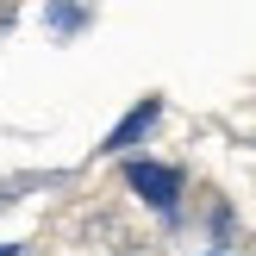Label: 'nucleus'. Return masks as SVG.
I'll return each instance as SVG.
<instances>
[{
	"mask_svg": "<svg viewBox=\"0 0 256 256\" xmlns=\"http://www.w3.org/2000/svg\"><path fill=\"white\" fill-rule=\"evenodd\" d=\"M44 182H56V175H6V182H0V212H6L12 200H19V194H32V188H44Z\"/></svg>",
	"mask_w": 256,
	"mask_h": 256,
	"instance_id": "4",
	"label": "nucleus"
},
{
	"mask_svg": "<svg viewBox=\"0 0 256 256\" xmlns=\"http://www.w3.org/2000/svg\"><path fill=\"white\" fill-rule=\"evenodd\" d=\"M0 256H25V244H0Z\"/></svg>",
	"mask_w": 256,
	"mask_h": 256,
	"instance_id": "7",
	"label": "nucleus"
},
{
	"mask_svg": "<svg viewBox=\"0 0 256 256\" xmlns=\"http://www.w3.org/2000/svg\"><path fill=\"white\" fill-rule=\"evenodd\" d=\"M156 125H162V94H144V100H138V106L125 112V119L112 125L106 138H100V156H132V150L144 144Z\"/></svg>",
	"mask_w": 256,
	"mask_h": 256,
	"instance_id": "2",
	"label": "nucleus"
},
{
	"mask_svg": "<svg viewBox=\"0 0 256 256\" xmlns=\"http://www.w3.org/2000/svg\"><path fill=\"white\" fill-rule=\"evenodd\" d=\"M12 19H19V6H12V0H0V38L12 32Z\"/></svg>",
	"mask_w": 256,
	"mask_h": 256,
	"instance_id": "6",
	"label": "nucleus"
},
{
	"mask_svg": "<svg viewBox=\"0 0 256 256\" xmlns=\"http://www.w3.org/2000/svg\"><path fill=\"white\" fill-rule=\"evenodd\" d=\"M38 6H44V25H50L56 44H69V38H82L94 25V6L88 0H38Z\"/></svg>",
	"mask_w": 256,
	"mask_h": 256,
	"instance_id": "3",
	"label": "nucleus"
},
{
	"mask_svg": "<svg viewBox=\"0 0 256 256\" xmlns=\"http://www.w3.org/2000/svg\"><path fill=\"white\" fill-rule=\"evenodd\" d=\"M206 225H212V244H232V232H238V212H232V200H212Z\"/></svg>",
	"mask_w": 256,
	"mask_h": 256,
	"instance_id": "5",
	"label": "nucleus"
},
{
	"mask_svg": "<svg viewBox=\"0 0 256 256\" xmlns=\"http://www.w3.org/2000/svg\"><path fill=\"white\" fill-rule=\"evenodd\" d=\"M206 256H225V250H206Z\"/></svg>",
	"mask_w": 256,
	"mask_h": 256,
	"instance_id": "8",
	"label": "nucleus"
},
{
	"mask_svg": "<svg viewBox=\"0 0 256 256\" xmlns=\"http://www.w3.org/2000/svg\"><path fill=\"white\" fill-rule=\"evenodd\" d=\"M119 175H125V188H132L162 225H182V206H188L182 162H156V156H138V150H132V156H119Z\"/></svg>",
	"mask_w": 256,
	"mask_h": 256,
	"instance_id": "1",
	"label": "nucleus"
}]
</instances>
